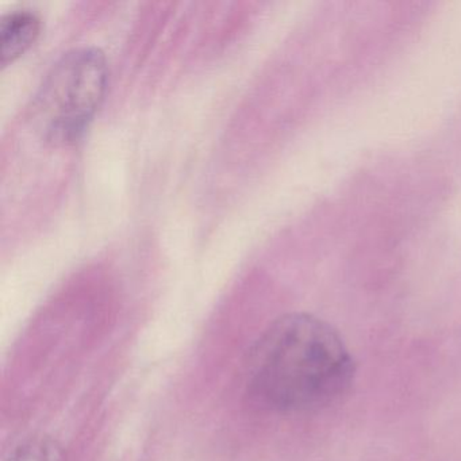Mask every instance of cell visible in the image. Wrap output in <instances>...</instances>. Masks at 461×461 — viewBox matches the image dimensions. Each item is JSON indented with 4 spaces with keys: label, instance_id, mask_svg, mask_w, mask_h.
<instances>
[{
    "label": "cell",
    "instance_id": "obj_1",
    "mask_svg": "<svg viewBox=\"0 0 461 461\" xmlns=\"http://www.w3.org/2000/svg\"><path fill=\"white\" fill-rule=\"evenodd\" d=\"M356 366L341 334L304 312L283 315L250 353L248 390L279 412H307L339 403L352 387Z\"/></svg>",
    "mask_w": 461,
    "mask_h": 461
},
{
    "label": "cell",
    "instance_id": "obj_2",
    "mask_svg": "<svg viewBox=\"0 0 461 461\" xmlns=\"http://www.w3.org/2000/svg\"><path fill=\"white\" fill-rule=\"evenodd\" d=\"M109 83L106 56L99 48L64 53L45 75L33 102V117L50 144L77 142L101 109Z\"/></svg>",
    "mask_w": 461,
    "mask_h": 461
},
{
    "label": "cell",
    "instance_id": "obj_3",
    "mask_svg": "<svg viewBox=\"0 0 461 461\" xmlns=\"http://www.w3.org/2000/svg\"><path fill=\"white\" fill-rule=\"evenodd\" d=\"M41 20L28 9L13 10L0 21V63L6 67L25 55L39 39Z\"/></svg>",
    "mask_w": 461,
    "mask_h": 461
},
{
    "label": "cell",
    "instance_id": "obj_4",
    "mask_svg": "<svg viewBox=\"0 0 461 461\" xmlns=\"http://www.w3.org/2000/svg\"><path fill=\"white\" fill-rule=\"evenodd\" d=\"M7 461H64V455L55 439L39 436L21 442Z\"/></svg>",
    "mask_w": 461,
    "mask_h": 461
}]
</instances>
